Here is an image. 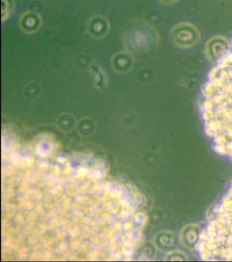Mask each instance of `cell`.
I'll return each mask as SVG.
<instances>
[]
</instances>
